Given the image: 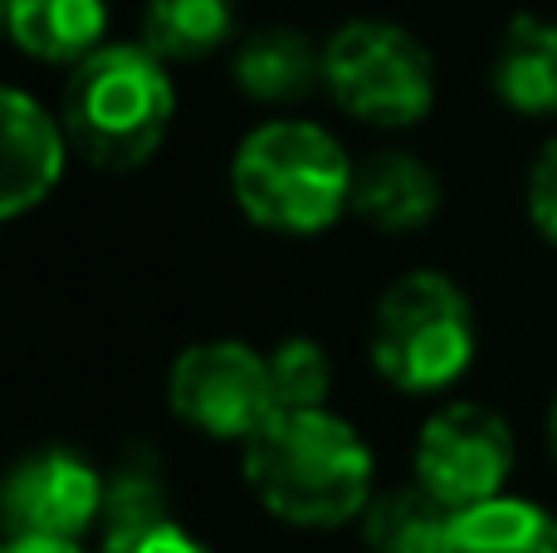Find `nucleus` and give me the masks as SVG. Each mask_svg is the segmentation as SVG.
<instances>
[{"instance_id":"423d86ee","label":"nucleus","mask_w":557,"mask_h":553,"mask_svg":"<svg viewBox=\"0 0 557 553\" xmlns=\"http://www.w3.org/2000/svg\"><path fill=\"white\" fill-rule=\"evenodd\" d=\"M166 397L186 427L211 441H240V446L278 417L270 358L235 339L191 343L176 353Z\"/></svg>"},{"instance_id":"f03ea898","label":"nucleus","mask_w":557,"mask_h":553,"mask_svg":"<svg viewBox=\"0 0 557 553\" xmlns=\"http://www.w3.org/2000/svg\"><path fill=\"white\" fill-rule=\"evenodd\" d=\"M172 74L147 45H103L74 64L59 108L69 147L98 172H133L152 162L172 133Z\"/></svg>"},{"instance_id":"4468645a","label":"nucleus","mask_w":557,"mask_h":553,"mask_svg":"<svg viewBox=\"0 0 557 553\" xmlns=\"http://www.w3.org/2000/svg\"><path fill=\"white\" fill-rule=\"evenodd\" d=\"M235 84L260 103H294L323 84V49H313V39L298 29H260L235 54Z\"/></svg>"},{"instance_id":"6ab92c4d","label":"nucleus","mask_w":557,"mask_h":553,"mask_svg":"<svg viewBox=\"0 0 557 553\" xmlns=\"http://www.w3.org/2000/svg\"><path fill=\"white\" fill-rule=\"evenodd\" d=\"M529 221L539 225V235L557 245V133L543 143L539 162L529 172Z\"/></svg>"},{"instance_id":"9b49d317","label":"nucleus","mask_w":557,"mask_h":553,"mask_svg":"<svg viewBox=\"0 0 557 553\" xmlns=\"http://www.w3.org/2000/svg\"><path fill=\"white\" fill-rule=\"evenodd\" d=\"M352 211L386 235L421 231L441 211V176L411 152H372L352 167Z\"/></svg>"},{"instance_id":"ddd939ff","label":"nucleus","mask_w":557,"mask_h":553,"mask_svg":"<svg viewBox=\"0 0 557 553\" xmlns=\"http://www.w3.org/2000/svg\"><path fill=\"white\" fill-rule=\"evenodd\" d=\"M0 25L25 54L45 64H84L103 49L108 0H10Z\"/></svg>"},{"instance_id":"f257e3e1","label":"nucleus","mask_w":557,"mask_h":553,"mask_svg":"<svg viewBox=\"0 0 557 553\" xmlns=\"http://www.w3.org/2000/svg\"><path fill=\"white\" fill-rule=\"evenodd\" d=\"M245 480L274 519L298 529H333L372 505V451L352 421L333 411H278L245 441Z\"/></svg>"},{"instance_id":"7ed1b4c3","label":"nucleus","mask_w":557,"mask_h":553,"mask_svg":"<svg viewBox=\"0 0 557 553\" xmlns=\"http://www.w3.org/2000/svg\"><path fill=\"white\" fill-rule=\"evenodd\" d=\"M240 211L278 235H318L352 206V162L318 123H264L231 162Z\"/></svg>"},{"instance_id":"aec40b11","label":"nucleus","mask_w":557,"mask_h":553,"mask_svg":"<svg viewBox=\"0 0 557 553\" xmlns=\"http://www.w3.org/2000/svg\"><path fill=\"white\" fill-rule=\"evenodd\" d=\"M0 553H88L78 544H59V539H5Z\"/></svg>"},{"instance_id":"f3484780","label":"nucleus","mask_w":557,"mask_h":553,"mask_svg":"<svg viewBox=\"0 0 557 553\" xmlns=\"http://www.w3.org/2000/svg\"><path fill=\"white\" fill-rule=\"evenodd\" d=\"M235 35V0H147L143 45L157 59H206Z\"/></svg>"},{"instance_id":"2eb2a0df","label":"nucleus","mask_w":557,"mask_h":553,"mask_svg":"<svg viewBox=\"0 0 557 553\" xmlns=\"http://www.w3.org/2000/svg\"><path fill=\"white\" fill-rule=\"evenodd\" d=\"M445 553H557V515L519 495L460 509Z\"/></svg>"},{"instance_id":"6e6552de","label":"nucleus","mask_w":557,"mask_h":553,"mask_svg":"<svg viewBox=\"0 0 557 553\" xmlns=\"http://www.w3.org/2000/svg\"><path fill=\"white\" fill-rule=\"evenodd\" d=\"M108 480L94 460L69 446H45L15 460L0 480V534L5 539H59L78 544L94 525H103Z\"/></svg>"},{"instance_id":"0eeeda50","label":"nucleus","mask_w":557,"mask_h":553,"mask_svg":"<svg viewBox=\"0 0 557 553\" xmlns=\"http://www.w3.org/2000/svg\"><path fill=\"white\" fill-rule=\"evenodd\" d=\"M513 470V431L484 402H450L421 427L416 441V486L441 505L474 509L499 500Z\"/></svg>"},{"instance_id":"9d476101","label":"nucleus","mask_w":557,"mask_h":553,"mask_svg":"<svg viewBox=\"0 0 557 553\" xmlns=\"http://www.w3.org/2000/svg\"><path fill=\"white\" fill-rule=\"evenodd\" d=\"M103 553H211L166 505L162 480L147 466H127L108 480Z\"/></svg>"},{"instance_id":"dca6fc26","label":"nucleus","mask_w":557,"mask_h":553,"mask_svg":"<svg viewBox=\"0 0 557 553\" xmlns=\"http://www.w3.org/2000/svg\"><path fill=\"white\" fill-rule=\"evenodd\" d=\"M450 529H455V509L441 505L421 486L372 495V505L362 515V539L372 553H445Z\"/></svg>"},{"instance_id":"a211bd4d","label":"nucleus","mask_w":557,"mask_h":553,"mask_svg":"<svg viewBox=\"0 0 557 553\" xmlns=\"http://www.w3.org/2000/svg\"><path fill=\"white\" fill-rule=\"evenodd\" d=\"M270 382L278 411H323L333 388V362L313 339H284L270 353Z\"/></svg>"},{"instance_id":"1a4fd4ad","label":"nucleus","mask_w":557,"mask_h":553,"mask_svg":"<svg viewBox=\"0 0 557 553\" xmlns=\"http://www.w3.org/2000/svg\"><path fill=\"white\" fill-rule=\"evenodd\" d=\"M69 137L29 94L0 84V221L35 211L59 186Z\"/></svg>"},{"instance_id":"4be33fe9","label":"nucleus","mask_w":557,"mask_h":553,"mask_svg":"<svg viewBox=\"0 0 557 553\" xmlns=\"http://www.w3.org/2000/svg\"><path fill=\"white\" fill-rule=\"evenodd\" d=\"M5 10H10V0H0V20H5Z\"/></svg>"},{"instance_id":"39448f33","label":"nucleus","mask_w":557,"mask_h":553,"mask_svg":"<svg viewBox=\"0 0 557 553\" xmlns=\"http://www.w3.org/2000/svg\"><path fill=\"white\" fill-rule=\"evenodd\" d=\"M323 88L362 123L411 127L435 103V59L392 20H352L323 45Z\"/></svg>"},{"instance_id":"412c9836","label":"nucleus","mask_w":557,"mask_h":553,"mask_svg":"<svg viewBox=\"0 0 557 553\" xmlns=\"http://www.w3.org/2000/svg\"><path fill=\"white\" fill-rule=\"evenodd\" d=\"M548 451H553V466H557V392H553V407H548Z\"/></svg>"},{"instance_id":"f8f14e48","label":"nucleus","mask_w":557,"mask_h":553,"mask_svg":"<svg viewBox=\"0 0 557 553\" xmlns=\"http://www.w3.org/2000/svg\"><path fill=\"white\" fill-rule=\"evenodd\" d=\"M494 94L523 118H557V20L513 15L494 49Z\"/></svg>"},{"instance_id":"20e7f679","label":"nucleus","mask_w":557,"mask_h":553,"mask_svg":"<svg viewBox=\"0 0 557 553\" xmlns=\"http://www.w3.org/2000/svg\"><path fill=\"white\" fill-rule=\"evenodd\" d=\"M474 362L470 294L441 270H411L376 299L372 368L406 397L445 392Z\"/></svg>"}]
</instances>
